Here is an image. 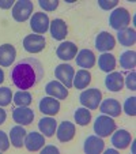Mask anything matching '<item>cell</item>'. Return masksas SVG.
Instances as JSON below:
<instances>
[{"instance_id":"6da1fadb","label":"cell","mask_w":136,"mask_h":154,"mask_svg":"<svg viewBox=\"0 0 136 154\" xmlns=\"http://www.w3.org/2000/svg\"><path fill=\"white\" fill-rule=\"evenodd\" d=\"M10 75L18 89L27 90L38 85L44 78V66L35 57H25L12 67Z\"/></svg>"},{"instance_id":"7a4b0ae2","label":"cell","mask_w":136,"mask_h":154,"mask_svg":"<svg viewBox=\"0 0 136 154\" xmlns=\"http://www.w3.org/2000/svg\"><path fill=\"white\" fill-rule=\"evenodd\" d=\"M129 23H131V14L124 7H119V8L113 10V12L109 17V25L117 32L127 29L129 26Z\"/></svg>"},{"instance_id":"3957f363","label":"cell","mask_w":136,"mask_h":154,"mask_svg":"<svg viewBox=\"0 0 136 154\" xmlns=\"http://www.w3.org/2000/svg\"><path fill=\"white\" fill-rule=\"evenodd\" d=\"M116 131V122L107 115H101L94 122V132L101 138H106Z\"/></svg>"},{"instance_id":"277c9868","label":"cell","mask_w":136,"mask_h":154,"mask_svg":"<svg viewBox=\"0 0 136 154\" xmlns=\"http://www.w3.org/2000/svg\"><path fill=\"white\" fill-rule=\"evenodd\" d=\"M33 10H34L33 2H30V0H18L12 7V18L17 22H25L32 17Z\"/></svg>"},{"instance_id":"5b68a950","label":"cell","mask_w":136,"mask_h":154,"mask_svg":"<svg viewBox=\"0 0 136 154\" xmlns=\"http://www.w3.org/2000/svg\"><path fill=\"white\" fill-rule=\"evenodd\" d=\"M79 100H80V104L83 105L84 108L94 111V109H98L99 104H101L102 93L98 89H87V90L80 93Z\"/></svg>"},{"instance_id":"8992f818","label":"cell","mask_w":136,"mask_h":154,"mask_svg":"<svg viewBox=\"0 0 136 154\" xmlns=\"http://www.w3.org/2000/svg\"><path fill=\"white\" fill-rule=\"evenodd\" d=\"M74 75H75V70L71 64H59L55 70V76L59 79L60 83H63L67 89L72 87V82H74Z\"/></svg>"},{"instance_id":"52a82bcc","label":"cell","mask_w":136,"mask_h":154,"mask_svg":"<svg viewBox=\"0 0 136 154\" xmlns=\"http://www.w3.org/2000/svg\"><path fill=\"white\" fill-rule=\"evenodd\" d=\"M49 25H50L49 17L45 12H35V14H33L32 19H30L32 30L35 34H40V35L47 33V30L49 29Z\"/></svg>"},{"instance_id":"ba28073f","label":"cell","mask_w":136,"mask_h":154,"mask_svg":"<svg viewBox=\"0 0 136 154\" xmlns=\"http://www.w3.org/2000/svg\"><path fill=\"white\" fill-rule=\"evenodd\" d=\"M45 38L40 34H29L23 38V48L30 53H38L45 48Z\"/></svg>"},{"instance_id":"9c48e42d","label":"cell","mask_w":136,"mask_h":154,"mask_svg":"<svg viewBox=\"0 0 136 154\" xmlns=\"http://www.w3.org/2000/svg\"><path fill=\"white\" fill-rule=\"evenodd\" d=\"M12 119L20 125H29L34 119V112L29 106H18L12 111Z\"/></svg>"},{"instance_id":"30bf717a","label":"cell","mask_w":136,"mask_h":154,"mask_svg":"<svg viewBox=\"0 0 136 154\" xmlns=\"http://www.w3.org/2000/svg\"><path fill=\"white\" fill-rule=\"evenodd\" d=\"M76 53H78V47H76L72 41H64V42H61L57 47V49H56L57 57L64 61L72 60L76 56Z\"/></svg>"},{"instance_id":"8fae6325","label":"cell","mask_w":136,"mask_h":154,"mask_svg":"<svg viewBox=\"0 0 136 154\" xmlns=\"http://www.w3.org/2000/svg\"><path fill=\"white\" fill-rule=\"evenodd\" d=\"M116 47V40L110 33L107 32H101L99 34H97L95 37V48L99 52H107L112 51L113 48Z\"/></svg>"},{"instance_id":"7c38bea8","label":"cell","mask_w":136,"mask_h":154,"mask_svg":"<svg viewBox=\"0 0 136 154\" xmlns=\"http://www.w3.org/2000/svg\"><path fill=\"white\" fill-rule=\"evenodd\" d=\"M45 91L49 97H53L56 100H65L68 97V89L59 81H50L45 86Z\"/></svg>"},{"instance_id":"4fadbf2b","label":"cell","mask_w":136,"mask_h":154,"mask_svg":"<svg viewBox=\"0 0 136 154\" xmlns=\"http://www.w3.org/2000/svg\"><path fill=\"white\" fill-rule=\"evenodd\" d=\"M56 137L60 142H70L75 137V124L71 122H63L56 128Z\"/></svg>"},{"instance_id":"5bb4252c","label":"cell","mask_w":136,"mask_h":154,"mask_svg":"<svg viewBox=\"0 0 136 154\" xmlns=\"http://www.w3.org/2000/svg\"><path fill=\"white\" fill-rule=\"evenodd\" d=\"M38 108H40V111L42 112L44 115L55 116V115H57L59 111H60V102H59V100L48 96L41 100L40 104H38Z\"/></svg>"},{"instance_id":"9a60e30c","label":"cell","mask_w":136,"mask_h":154,"mask_svg":"<svg viewBox=\"0 0 136 154\" xmlns=\"http://www.w3.org/2000/svg\"><path fill=\"white\" fill-rule=\"evenodd\" d=\"M104 147H105V142L102 140L101 137H98V135H90L84 140L83 150L87 154H99L104 151Z\"/></svg>"},{"instance_id":"2e32d148","label":"cell","mask_w":136,"mask_h":154,"mask_svg":"<svg viewBox=\"0 0 136 154\" xmlns=\"http://www.w3.org/2000/svg\"><path fill=\"white\" fill-rule=\"evenodd\" d=\"M99 111L110 117H117L121 115V105L116 98H106L99 104Z\"/></svg>"},{"instance_id":"e0dca14e","label":"cell","mask_w":136,"mask_h":154,"mask_svg":"<svg viewBox=\"0 0 136 154\" xmlns=\"http://www.w3.org/2000/svg\"><path fill=\"white\" fill-rule=\"evenodd\" d=\"M45 145V137L40 132H35V131H32L26 135L25 138V146L29 151H38L44 147Z\"/></svg>"},{"instance_id":"ac0fdd59","label":"cell","mask_w":136,"mask_h":154,"mask_svg":"<svg viewBox=\"0 0 136 154\" xmlns=\"http://www.w3.org/2000/svg\"><path fill=\"white\" fill-rule=\"evenodd\" d=\"M17 57V51L11 44L0 45V67H10Z\"/></svg>"},{"instance_id":"d6986e66","label":"cell","mask_w":136,"mask_h":154,"mask_svg":"<svg viewBox=\"0 0 136 154\" xmlns=\"http://www.w3.org/2000/svg\"><path fill=\"white\" fill-rule=\"evenodd\" d=\"M131 140H132L131 134L128 132L127 130H122V128L117 130L116 132L112 135L113 146H114L116 149H119V150H124V149H127L128 146H129Z\"/></svg>"},{"instance_id":"ffe728a7","label":"cell","mask_w":136,"mask_h":154,"mask_svg":"<svg viewBox=\"0 0 136 154\" xmlns=\"http://www.w3.org/2000/svg\"><path fill=\"white\" fill-rule=\"evenodd\" d=\"M49 26H50L49 27L50 29V35H52V38H55V40H57V41L64 40V38L67 37V34H68V27H67V23L64 22L63 19H60V18L53 19L52 22H50Z\"/></svg>"},{"instance_id":"44dd1931","label":"cell","mask_w":136,"mask_h":154,"mask_svg":"<svg viewBox=\"0 0 136 154\" xmlns=\"http://www.w3.org/2000/svg\"><path fill=\"white\" fill-rule=\"evenodd\" d=\"M76 64L83 70H89V68L94 67V64H95V55L90 49L79 51L76 55Z\"/></svg>"},{"instance_id":"7402d4cb","label":"cell","mask_w":136,"mask_h":154,"mask_svg":"<svg viewBox=\"0 0 136 154\" xmlns=\"http://www.w3.org/2000/svg\"><path fill=\"white\" fill-rule=\"evenodd\" d=\"M105 86L110 91H120L122 89V86H124V76H122V74L116 72V71H112L110 74H107V76L105 78Z\"/></svg>"},{"instance_id":"603a6c76","label":"cell","mask_w":136,"mask_h":154,"mask_svg":"<svg viewBox=\"0 0 136 154\" xmlns=\"http://www.w3.org/2000/svg\"><path fill=\"white\" fill-rule=\"evenodd\" d=\"M27 135V131L23 128V125H15L11 128L10 131V140H11V145L17 149H20L25 145V138Z\"/></svg>"},{"instance_id":"cb8c5ba5","label":"cell","mask_w":136,"mask_h":154,"mask_svg":"<svg viewBox=\"0 0 136 154\" xmlns=\"http://www.w3.org/2000/svg\"><path fill=\"white\" fill-rule=\"evenodd\" d=\"M38 128L44 137H53L56 132V128H57V122L53 117H42L38 123Z\"/></svg>"},{"instance_id":"d4e9b609","label":"cell","mask_w":136,"mask_h":154,"mask_svg":"<svg viewBox=\"0 0 136 154\" xmlns=\"http://www.w3.org/2000/svg\"><path fill=\"white\" fill-rule=\"evenodd\" d=\"M90 82H91V74L87 70L82 68V70H79L78 72L74 75L72 86H75V89H78V90H82V89H86V87L89 86Z\"/></svg>"},{"instance_id":"484cf974","label":"cell","mask_w":136,"mask_h":154,"mask_svg":"<svg viewBox=\"0 0 136 154\" xmlns=\"http://www.w3.org/2000/svg\"><path fill=\"white\" fill-rule=\"evenodd\" d=\"M98 67L104 72H112L116 68V57L112 53H102L98 59Z\"/></svg>"},{"instance_id":"4316f807","label":"cell","mask_w":136,"mask_h":154,"mask_svg":"<svg viewBox=\"0 0 136 154\" xmlns=\"http://www.w3.org/2000/svg\"><path fill=\"white\" fill-rule=\"evenodd\" d=\"M117 40L121 45L124 47H131L133 45L136 41V33L133 27H127V29H122L117 33Z\"/></svg>"},{"instance_id":"83f0119b","label":"cell","mask_w":136,"mask_h":154,"mask_svg":"<svg viewBox=\"0 0 136 154\" xmlns=\"http://www.w3.org/2000/svg\"><path fill=\"white\" fill-rule=\"evenodd\" d=\"M136 64V53L135 51H125L120 56V66L124 70H133Z\"/></svg>"},{"instance_id":"f1b7e54d","label":"cell","mask_w":136,"mask_h":154,"mask_svg":"<svg viewBox=\"0 0 136 154\" xmlns=\"http://www.w3.org/2000/svg\"><path fill=\"white\" fill-rule=\"evenodd\" d=\"M32 94L29 93L27 90H19L12 96V101L17 106H29L33 101Z\"/></svg>"},{"instance_id":"f546056e","label":"cell","mask_w":136,"mask_h":154,"mask_svg":"<svg viewBox=\"0 0 136 154\" xmlns=\"http://www.w3.org/2000/svg\"><path fill=\"white\" fill-rule=\"evenodd\" d=\"M74 117H75L76 124H79V125H87L90 123V120H91V113H90V111L87 109V108L82 106V108H78V109L75 111V115H74Z\"/></svg>"},{"instance_id":"4dcf8cb0","label":"cell","mask_w":136,"mask_h":154,"mask_svg":"<svg viewBox=\"0 0 136 154\" xmlns=\"http://www.w3.org/2000/svg\"><path fill=\"white\" fill-rule=\"evenodd\" d=\"M12 98V93L10 87H0V106H7L10 105Z\"/></svg>"},{"instance_id":"1f68e13d","label":"cell","mask_w":136,"mask_h":154,"mask_svg":"<svg viewBox=\"0 0 136 154\" xmlns=\"http://www.w3.org/2000/svg\"><path fill=\"white\" fill-rule=\"evenodd\" d=\"M124 111L128 116H135L136 115V98L135 97H129V98L125 100Z\"/></svg>"},{"instance_id":"d6a6232c","label":"cell","mask_w":136,"mask_h":154,"mask_svg":"<svg viewBox=\"0 0 136 154\" xmlns=\"http://www.w3.org/2000/svg\"><path fill=\"white\" fill-rule=\"evenodd\" d=\"M40 7L44 11H55L59 7V2L57 0H40Z\"/></svg>"},{"instance_id":"836d02e7","label":"cell","mask_w":136,"mask_h":154,"mask_svg":"<svg viewBox=\"0 0 136 154\" xmlns=\"http://www.w3.org/2000/svg\"><path fill=\"white\" fill-rule=\"evenodd\" d=\"M124 83L127 85V87L129 90L135 91L136 90V74L135 71H131L127 75V78H124Z\"/></svg>"},{"instance_id":"e575fe53","label":"cell","mask_w":136,"mask_h":154,"mask_svg":"<svg viewBox=\"0 0 136 154\" xmlns=\"http://www.w3.org/2000/svg\"><path fill=\"white\" fill-rule=\"evenodd\" d=\"M117 0H98V6L101 7L102 10H106V11H109V10L114 8V7L117 6Z\"/></svg>"},{"instance_id":"d590c367","label":"cell","mask_w":136,"mask_h":154,"mask_svg":"<svg viewBox=\"0 0 136 154\" xmlns=\"http://www.w3.org/2000/svg\"><path fill=\"white\" fill-rule=\"evenodd\" d=\"M10 147V139L4 131H0V151H6Z\"/></svg>"},{"instance_id":"8d00e7d4","label":"cell","mask_w":136,"mask_h":154,"mask_svg":"<svg viewBox=\"0 0 136 154\" xmlns=\"http://www.w3.org/2000/svg\"><path fill=\"white\" fill-rule=\"evenodd\" d=\"M41 153L42 154H49V153H53V154H59V149L53 145H48L45 147L41 149Z\"/></svg>"},{"instance_id":"74e56055","label":"cell","mask_w":136,"mask_h":154,"mask_svg":"<svg viewBox=\"0 0 136 154\" xmlns=\"http://www.w3.org/2000/svg\"><path fill=\"white\" fill-rule=\"evenodd\" d=\"M11 7H14V2L12 0H0V8L8 10Z\"/></svg>"},{"instance_id":"f35d334b","label":"cell","mask_w":136,"mask_h":154,"mask_svg":"<svg viewBox=\"0 0 136 154\" xmlns=\"http://www.w3.org/2000/svg\"><path fill=\"white\" fill-rule=\"evenodd\" d=\"M6 119H7V113H6V111H4L3 108L0 106V124H3V123L6 122Z\"/></svg>"},{"instance_id":"ab89813d","label":"cell","mask_w":136,"mask_h":154,"mask_svg":"<svg viewBox=\"0 0 136 154\" xmlns=\"http://www.w3.org/2000/svg\"><path fill=\"white\" fill-rule=\"evenodd\" d=\"M117 150L116 149H107V150H105V154H116Z\"/></svg>"},{"instance_id":"60d3db41","label":"cell","mask_w":136,"mask_h":154,"mask_svg":"<svg viewBox=\"0 0 136 154\" xmlns=\"http://www.w3.org/2000/svg\"><path fill=\"white\" fill-rule=\"evenodd\" d=\"M3 82H4V71L0 68V85L3 83Z\"/></svg>"}]
</instances>
